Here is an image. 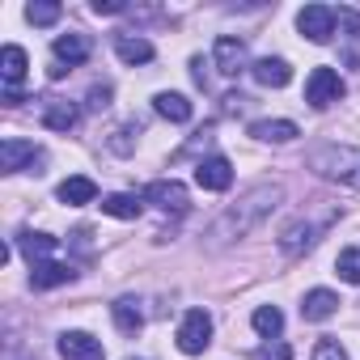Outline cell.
<instances>
[{
	"label": "cell",
	"mask_w": 360,
	"mask_h": 360,
	"mask_svg": "<svg viewBox=\"0 0 360 360\" xmlns=\"http://www.w3.org/2000/svg\"><path fill=\"white\" fill-rule=\"evenodd\" d=\"M280 204H284V187H280V183H259V187L242 191L238 204H229V208L212 221V229H208L212 246H229V242L250 238V233H255V229L280 208Z\"/></svg>",
	"instance_id": "obj_1"
},
{
	"label": "cell",
	"mask_w": 360,
	"mask_h": 360,
	"mask_svg": "<svg viewBox=\"0 0 360 360\" xmlns=\"http://www.w3.org/2000/svg\"><path fill=\"white\" fill-rule=\"evenodd\" d=\"M339 217H343L339 204H314V208L297 212V217L280 229V255H284V259H301L305 250H314V246L335 229Z\"/></svg>",
	"instance_id": "obj_2"
},
{
	"label": "cell",
	"mask_w": 360,
	"mask_h": 360,
	"mask_svg": "<svg viewBox=\"0 0 360 360\" xmlns=\"http://www.w3.org/2000/svg\"><path fill=\"white\" fill-rule=\"evenodd\" d=\"M309 169L318 178H326V183L360 191V148H352V144H318V148H309Z\"/></svg>",
	"instance_id": "obj_3"
},
{
	"label": "cell",
	"mask_w": 360,
	"mask_h": 360,
	"mask_svg": "<svg viewBox=\"0 0 360 360\" xmlns=\"http://www.w3.org/2000/svg\"><path fill=\"white\" fill-rule=\"evenodd\" d=\"M212 343V314L208 309H187L178 322V352L183 356H204Z\"/></svg>",
	"instance_id": "obj_4"
},
{
	"label": "cell",
	"mask_w": 360,
	"mask_h": 360,
	"mask_svg": "<svg viewBox=\"0 0 360 360\" xmlns=\"http://www.w3.org/2000/svg\"><path fill=\"white\" fill-rule=\"evenodd\" d=\"M47 161V153L34 144V140H18V136H9L5 144H0V174H22V169H34V165H43ZM39 174V169H34Z\"/></svg>",
	"instance_id": "obj_5"
},
{
	"label": "cell",
	"mask_w": 360,
	"mask_h": 360,
	"mask_svg": "<svg viewBox=\"0 0 360 360\" xmlns=\"http://www.w3.org/2000/svg\"><path fill=\"white\" fill-rule=\"evenodd\" d=\"M343 98V77L335 72V68H314L309 72V81H305V102L314 106V110H326V106H335Z\"/></svg>",
	"instance_id": "obj_6"
},
{
	"label": "cell",
	"mask_w": 360,
	"mask_h": 360,
	"mask_svg": "<svg viewBox=\"0 0 360 360\" xmlns=\"http://www.w3.org/2000/svg\"><path fill=\"white\" fill-rule=\"evenodd\" d=\"M144 204L161 208V212H187V187L178 183V178H157V183L144 187Z\"/></svg>",
	"instance_id": "obj_7"
},
{
	"label": "cell",
	"mask_w": 360,
	"mask_h": 360,
	"mask_svg": "<svg viewBox=\"0 0 360 360\" xmlns=\"http://www.w3.org/2000/svg\"><path fill=\"white\" fill-rule=\"evenodd\" d=\"M297 30L309 39V43H330L335 39V9L330 5H305L297 13Z\"/></svg>",
	"instance_id": "obj_8"
},
{
	"label": "cell",
	"mask_w": 360,
	"mask_h": 360,
	"mask_svg": "<svg viewBox=\"0 0 360 360\" xmlns=\"http://www.w3.org/2000/svg\"><path fill=\"white\" fill-rule=\"evenodd\" d=\"M212 64H217L221 77H238L242 68H250V64H246V39L221 34V39L212 43Z\"/></svg>",
	"instance_id": "obj_9"
},
{
	"label": "cell",
	"mask_w": 360,
	"mask_h": 360,
	"mask_svg": "<svg viewBox=\"0 0 360 360\" xmlns=\"http://www.w3.org/2000/svg\"><path fill=\"white\" fill-rule=\"evenodd\" d=\"M56 347H60V356H64V360H106L102 339H94L89 330H64Z\"/></svg>",
	"instance_id": "obj_10"
},
{
	"label": "cell",
	"mask_w": 360,
	"mask_h": 360,
	"mask_svg": "<svg viewBox=\"0 0 360 360\" xmlns=\"http://www.w3.org/2000/svg\"><path fill=\"white\" fill-rule=\"evenodd\" d=\"M89 51H94L89 34H77V30H68V34H60V39L51 43V56H56V64H64L68 72H72L77 64H85V60H89Z\"/></svg>",
	"instance_id": "obj_11"
},
{
	"label": "cell",
	"mask_w": 360,
	"mask_h": 360,
	"mask_svg": "<svg viewBox=\"0 0 360 360\" xmlns=\"http://www.w3.org/2000/svg\"><path fill=\"white\" fill-rule=\"evenodd\" d=\"M195 183L204 191H229L233 187V165H229V157H204L195 165Z\"/></svg>",
	"instance_id": "obj_12"
},
{
	"label": "cell",
	"mask_w": 360,
	"mask_h": 360,
	"mask_svg": "<svg viewBox=\"0 0 360 360\" xmlns=\"http://www.w3.org/2000/svg\"><path fill=\"white\" fill-rule=\"evenodd\" d=\"M26 72H30V60H26V51L18 43L0 47V81H5V94H22L18 85L26 81Z\"/></svg>",
	"instance_id": "obj_13"
},
{
	"label": "cell",
	"mask_w": 360,
	"mask_h": 360,
	"mask_svg": "<svg viewBox=\"0 0 360 360\" xmlns=\"http://www.w3.org/2000/svg\"><path fill=\"white\" fill-rule=\"evenodd\" d=\"M250 77H255L263 89H284V85L292 81V68H288V60H280V56H263V60L250 64Z\"/></svg>",
	"instance_id": "obj_14"
},
{
	"label": "cell",
	"mask_w": 360,
	"mask_h": 360,
	"mask_svg": "<svg viewBox=\"0 0 360 360\" xmlns=\"http://www.w3.org/2000/svg\"><path fill=\"white\" fill-rule=\"evenodd\" d=\"M56 200L68 204V208L94 204V200H98V183H94V178H85V174H72V178H64V183L56 187Z\"/></svg>",
	"instance_id": "obj_15"
},
{
	"label": "cell",
	"mask_w": 360,
	"mask_h": 360,
	"mask_svg": "<svg viewBox=\"0 0 360 360\" xmlns=\"http://www.w3.org/2000/svg\"><path fill=\"white\" fill-rule=\"evenodd\" d=\"M250 136L263 140V144H292L301 131H297L292 119H255V123H250Z\"/></svg>",
	"instance_id": "obj_16"
},
{
	"label": "cell",
	"mask_w": 360,
	"mask_h": 360,
	"mask_svg": "<svg viewBox=\"0 0 360 360\" xmlns=\"http://www.w3.org/2000/svg\"><path fill=\"white\" fill-rule=\"evenodd\" d=\"M115 56H119L123 64H148V60H153V43H148L144 34L119 30V34H115Z\"/></svg>",
	"instance_id": "obj_17"
},
{
	"label": "cell",
	"mask_w": 360,
	"mask_h": 360,
	"mask_svg": "<svg viewBox=\"0 0 360 360\" xmlns=\"http://www.w3.org/2000/svg\"><path fill=\"white\" fill-rule=\"evenodd\" d=\"M77 119H81L77 102H64V98L43 102V127H51V131H72V127H77Z\"/></svg>",
	"instance_id": "obj_18"
},
{
	"label": "cell",
	"mask_w": 360,
	"mask_h": 360,
	"mask_svg": "<svg viewBox=\"0 0 360 360\" xmlns=\"http://www.w3.org/2000/svg\"><path fill=\"white\" fill-rule=\"evenodd\" d=\"M72 280H77V271H72L68 263H56V259L30 267V284H34V288H60V284H72Z\"/></svg>",
	"instance_id": "obj_19"
},
{
	"label": "cell",
	"mask_w": 360,
	"mask_h": 360,
	"mask_svg": "<svg viewBox=\"0 0 360 360\" xmlns=\"http://www.w3.org/2000/svg\"><path fill=\"white\" fill-rule=\"evenodd\" d=\"M335 309H339V297H335L330 288H314V292H305V301H301V318H305V322H326Z\"/></svg>",
	"instance_id": "obj_20"
},
{
	"label": "cell",
	"mask_w": 360,
	"mask_h": 360,
	"mask_svg": "<svg viewBox=\"0 0 360 360\" xmlns=\"http://www.w3.org/2000/svg\"><path fill=\"white\" fill-rule=\"evenodd\" d=\"M110 318H115V326H119L123 335H140V326H144V309H140L136 297H119V301L110 305Z\"/></svg>",
	"instance_id": "obj_21"
},
{
	"label": "cell",
	"mask_w": 360,
	"mask_h": 360,
	"mask_svg": "<svg viewBox=\"0 0 360 360\" xmlns=\"http://www.w3.org/2000/svg\"><path fill=\"white\" fill-rule=\"evenodd\" d=\"M153 110H157L161 119H169V123H191V115H195V106H191L183 94H157V98H153Z\"/></svg>",
	"instance_id": "obj_22"
},
{
	"label": "cell",
	"mask_w": 360,
	"mask_h": 360,
	"mask_svg": "<svg viewBox=\"0 0 360 360\" xmlns=\"http://www.w3.org/2000/svg\"><path fill=\"white\" fill-rule=\"evenodd\" d=\"M18 246H22V255H26V259H30V267H34V263H47V259L56 255L60 238H51V233H22V238H18Z\"/></svg>",
	"instance_id": "obj_23"
},
{
	"label": "cell",
	"mask_w": 360,
	"mask_h": 360,
	"mask_svg": "<svg viewBox=\"0 0 360 360\" xmlns=\"http://www.w3.org/2000/svg\"><path fill=\"white\" fill-rule=\"evenodd\" d=\"M102 212L115 217V221H136V217L144 212V200H136V195H127V191H115V195L102 200Z\"/></svg>",
	"instance_id": "obj_24"
},
{
	"label": "cell",
	"mask_w": 360,
	"mask_h": 360,
	"mask_svg": "<svg viewBox=\"0 0 360 360\" xmlns=\"http://www.w3.org/2000/svg\"><path fill=\"white\" fill-rule=\"evenodd\" d=\"M250 322H255V330H259V335H263V339H276V335H280V330H284V314H280V309H276V305H259V309H255V318H250Z\"/></svg>",
	"instance_id": "obj_25"
},
{
	"label": "cell",
	"mask_w": 360,
	"mask_h": 360,
	"mask_svg": "<svg viewBox=\"0 0 360 360\" xmlns=\"http://www.w3.org/2000/svg\"><path fill=\"white\" fill-rule=\"evenodd\" d=\"M335 271H339L347 284H360V246H347V250H339V259H335Z\"/></svg>",
	"instance_id": "obj_26"
},
{
	"label": "cell",
	"mask_w": 360,
	"mask_h": 360,
	"mask_svg": "<svg viewBox=\"0 0 360 360\" xmlns=\"http://www.w3.org/2000/svg\"><path fill=\"white\" fill-rule=\"evenodd\" d=\"M26 22L30 26H56L60 22V5H51V0H43V5H26Z\"/></svg>",
	"instance_id": "obj_27"
},
{
	"label": "cell",
	"mask_w": 360,
	"mask_h": 360,
	"mask_svg": "<svg viewBox=\"0 0 360 360\" xmlns=\"http://www.w3.org/2000/svg\"><path fill=\"white\" fill-rule=\"evenodd\" d=\"M314 360H347V352H343V343H339V339H330V335H326V339H318V343H314Z\"/></svg>",
	"instance_id": "obj_28"
},
{
	"label": "cell",
	"mask_w": 360,
	"mask_h": 360,
	"mask_svg": "<svg viewBox=\"0 0 360 360\" xmlns=\"http://www.w3.org/2000/svg\"><path fill=\"white\" fill-rule=\"evenodd\" d=\"M255 360H292V347L280 343V339H271V343H263V347L255 352Z\"/></svg>",
	"instance_id": "obj_29"
},
{
	"label": "cell",
	"mask_w": 360,
	"mask_h": 360,
	"mask_svg": "<svg viewBox=\"0 0 360 360\" xmlns=\"http://www.w3.org/2000/svg\"><path fill=\"white\" fill-rule=\"evenodd\" d=\"M131 136H140V123H123V127L115 131L110 148H115V153H131Z\"/></svg>",
	"instance_id": "obj_30"
},
{
	"label": "cell",
	"mask_w": 360,
	"mask_h": 360,
	"mask_svg": "<svg viewBox=\"0 0 360 360\" xmlns=\"http://www.w3.org/2000/svg\"><path fill=\"white\" fill-rule=\"evenodd\" d=\"M110 106V85H94L89 89V110H106Z\"/></svg>",
	"instance_id": "obj_31"
},
{
	"label": "cell",
	"mask_w": 360,
	"mask_h": 360,
	"mask_svg": "<svg viewBox=\"0 0 360 360\" xmlns=\"http://www.w3.org/2000/svg\"><path fill=\"white\" fill-rule=\"evenodd\" d=\"M123 0H94V13H123Z\"/></svg>",
	"instance_id": "obj_32"
},
{
	"label": "cell",
	"mask_w": 360,
	"mask_h": 360,
	"mask_svg": "<svg viewBox=\"0 0 360 360\" xmlns=\"http://www.w3.org/2000/svg\"><path fill=\"white\" fill-rule=\"evenodd\" d=\"M47 72H51V81H64V72H68V68H64V64H56V60H51V68H47Z\"/></svg>",
	"instance_id": "obj_33"
}]
</instances>
